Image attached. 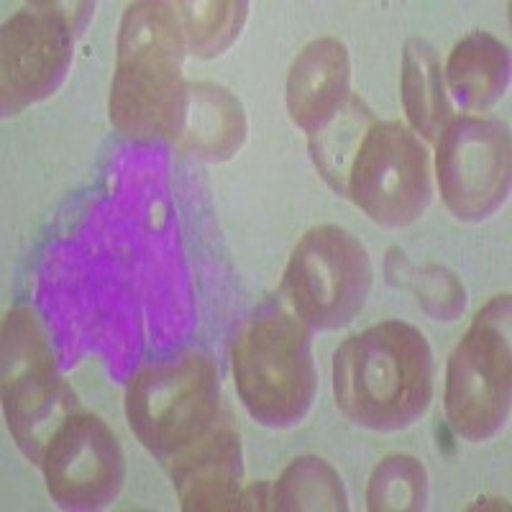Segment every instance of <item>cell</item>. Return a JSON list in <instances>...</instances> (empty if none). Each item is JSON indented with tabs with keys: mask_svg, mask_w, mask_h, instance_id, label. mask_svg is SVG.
Masks as SVG:
<instances>
[{
	"mask_svg": "<svg viewBox=\"0 0 512 512\" xmlns=\"http://www.w3.org/2000/svg\"><path fill=\"white\" fill-rule=\"evenodd\" d=\"M331 379L336 408L349 423L372 433H400L431 408L436 356L420 328L382 320L338 346Z\"/></svg>",
	"mask_w": 512,
	"mask_h": 512,
	"instance_id": "obj_1",
	"label": "cell"
},
{
	"mask_svg": "<svg viewBox=\"0 0 512 512\" xmlns=\"http://www.w3.org/2000/svg\"><path fill=\"white\" fill-rule=\"evenodd\" d=\"M185 54V34L172 3L141 0L126 8L108 100L118 134L141 144L167 136L185 93Z\"/></svg>",
	"mask_w": 512,
	"mask_h": 512,
	"instance_id": "obj_2",
	"label": "cell"
},
{
	"mask_svg": "<svg viewBox=\"0 0 512 512\" xmlns=\"http://www.w3.org/2000/svg\"><path fill=\"white\" fill-rule=\"evenodd\" d=\"M231 374L246 413L264 428L303 423L318 392L313 331L295 313L254 315L231 349Z\"/></svg>",
	"mask_w": 512,
	"mask_h": 512,
	"instance_id": "obj_3",
	"label": "cell"
},
{
	"mask_svg": "<svg viewBox=\"0 0 512 512\" xmlns=\"http://www.w3.org/2000/svg\"><path fill=\"white\" fill-rule=\"evenodd\" d=\"M221 413V379L205 351L146 364L126 387V420L141 446L169 461L216 431Z\"/></svg>",
	"mask_w": 512,
	"mask_h": 512,
	"instance_id": "obj_4",
	"label": "cell"
},
{
	"mask_svg": "<svg viewBox=\"0 0 512 512\" xmlns=\"http://www.w3.org/2000/svg\"><path fill=\"white\" fill-rule=\"evenodd\" d=\"M510 295L492 297L466 328L446 364V420L469 443L492 441L512 410Z\"/></svg>",
	"mask_w": 512,
	"mask_h": 512,
	"instance_id": "obj_5",
	"label": "cell"
},
{
	"mask_svg": "<svg viewBox=\"0 0 512 512\" xmlns=\"http://www.w3.org/2000/svg\"><path fill=\"white\" fill-rule=\"evenodd\" d=\"M80 410L54 361L47 326L31 305H16L3 320V413L26 459L39 464L44 446Z\"/></svg>",
	"mask_w": 512,
	"mask_h": 512,
	"instance_id": "obj_6",
	"label": "cell"
},
{
	"mask_svg": "<svg viewBox=\"0 0 512 512\" xmlns=\"http://www.w3.org/2000/svg\"><path fill=\"white\" fill-rule=\"evenodd\" d=\"M372 285L374 267L367 246L344 226L320 223L292 249L282 297L310 331L331 333L354 323Z\"/></svg>",
	"mask_w": 512,
	"mask_h": 512,
	"instance_id": "obj_7",
	"label": "cell"
},
{
	"mask_svg": "<svg viewBox=\"0 0 512 512\" xmlns=\"http://www.w3.org/2000/svg\"><path fill=\"white\" fill-rule=\"evenodd\" d=\"M95 3H29L0 31V105L16 116L59 90Z\"/></svg>",
	"mask_w": 512,
	"mask_h": 512,
	"instance_id": "obj_8",
	"label": "cell"
},
{
	"mask_svg": "<svg viewBox=\"0 0 512 512\" xmlns=\"http://www.w3.org/2000/svg\"><path fill=\"white\" fill-rule=\"evenodd\" d=\"M346 198L382 228H405L433 200L425 141L402 121H374L349 172Z\"/></svg>",
	"mask_w": 512,
	"mask_h": 512,
	"instance_id": "obj_9",
	"label": "cell"
},
{
	"mask_svg": "<svg viewBox=\"0 0 512 512\" xmlns=\"http://www.w3.org/2000/svg\"><path fill=\"white\" fill-rule=\"evenodd\" d=\"M436 146V185L443 205L461 223L492 218L510 198V128L500 118L459 113L443 126Z\"/></svg>",
	"mask_w": 512,
	"mask_h": 512,
	"instance_id": "obj_10",
	"label": "cell"
},
{
	"mask_svg": "<svg viewBox=\"0 0 512 512\" xmlns=\"http://www.w3.org/2000/svg\"><path fill=\"white\" fill-rule=\"evenodd\" d=\"M47 492L62 510H103L121 495L126 454L100 415L77 410L59 425L41 454Z\"/></svg>",
	"mask_w": 512,
	"mask_h": 512,
	"instance_id": "obj_11",
	"label": "cell"
},
{
	"mask_svg": "<svg viewBox=\"0 0 512 512\" xmlns=\"http://www.w3.org/2000/svg\"><path fill=\"white\" fill-rule=\"evenodd\" d=\"M249 123L241 100L216 82H185L164 139L205 162H228L241 152Z\"/></svg>",
	"mask_w": 512,
	"mask_h": 512,
	"instance_id": "obj_12",
	"label": "cell"
},
{
	"mask_svg": "<svg viewBox=\"0 0 512 512\" xmlns=\"http://www.w3.org/2000/svg\"><path fill=\"white\" fill-rule=\"evenodd\" d=\"M172 484L185 512L236 510L244 489L239 433L216 428L169 459Z\"/></svg>",
	"mask_w": 512,
	"mask_h": 512,
	"instance_id": "obj_13",
	"label": "cell"
},
{
	"mask_svg": "<svg viewBox=\"0 0 512 512\" xmlns=\"http://www.w3.org/2000/svg\"><path fill=\"white\" fill-rule=\"evenodd\" d=\"M351 95V54L341 39L318 36L292 59L285 105L290 121L308 136L326 126Z\"/></svg>",
	"mask_w": 512,
	"mask_h": 512,
	"instance_id": "obj_14",
	"label": "cell"
},
{
	"mask_svg": "<svg viewBox=\"0 0 512 512\" xmlns=\"http://www.w3.org/2000/svg\"><path fill=\"white\" fill-rule=\"evenodd\" d=\"M451 103L466 113H482L510 88V49L489 31H469L454 44L443 64Z\"/></svg>",
	"mask_w": 512,
	"mask_h": 512,
	"instance_id": "obj_15",
	"label": "cell"
},
{
	"mask_svg": "<svg viewBox=\"0 0 512 512\" xmlns=\"http://www.w3.org/2000/svg\"><path fill=\"white\" fill-rule=\"evenodd\" d=\"M400 95L408 126L428 144H433L443 126L456 116L443 80L441 59L436 49L418 36L405 41L402 49Z\"/></svg>",
	"mask_w": 512,
	"mask_h": 512,
	"instance_id": "obj_16",
	"label": "cell"
},
{
	"mask_svg": "<svg viewBox=\"0 0 512 512\" xmlns=\"http://www.w3.org/2000/svg\"><path fill=\"white\" fill-rule=\"evenodd\" d=\"M374 121L377 116L372 113V108L359 95H351L326 126H320L308 136V152L315 172L338 198H346L351 164H354Z\"/></svg>",
	"mask_w": 512,
	"mask_h": 512,
	"instance_id": "obj_17",
	"label": "cell"
},
{
	"mask_svg": "<svg viewBox=\"0 0 512 512\" xmlns=\"http://www.w3.org/2000/svg\"><path fill=\"white\" fill-rule=\"evenodd\" d=\"M269 510L280 512H346L349 492L341 474L320 456H297L272 482Z\"/></svg>",
	"mask_w": 512,
	"mask_h": 512,
	"instance_id": "obj_18",
	"label": "cell"
},
{
	"mask_svg": "<svg viewBox=\"0 0 512 512\" xmlns=\"http://www.w3.org/2000/svg\"><path fill=\"white\" fill-rule=\"evenodd\" d=\"M185 34L187 52L198 59H216L239 39L249 18L244 0H198V3H172Z\"/></svg>",
	"mask_w": 512,
	"mask_h": 512,
	"instance_id": "obj_19",
	"label": "cell"
},
{
	"mask_svg": "<svg viewBox=\"0 0 512 512\" xmlns=\"http://www.w3.org/2000/svg\"><path fill=\"white\" fill-rule=\"evenodd\" d=\"M428 469L410 454L384 456L367 484L372 512H420L428 507Z\"/></svg>",
	"mask_w": 512,
	"mask_h": 512,
	"instance_id": "obj_20",
	"label": "cell"
},
{
	"mask_svg": "<svg viewBox=\"0 0 512 512\" xmlns=\"http://www.w3.org/2000/svg\"><path fill=\"white\" fill-rule=\"evenodd\" d=\"M400 285L413 287L418 303L436 320H456L466 308V292L454 274L441 267H425L415 280H402Z\"/></svg>",
	"mask_w": 512,
	"mask_h": 512,
	"instance_id": "obj_21",
	"label": "cell"
},
{
	"mask_svg": "<svg viewBox=\"0 0 512 512\" xmlns=\"http://www.w3.org/2000/svg\"><path fill=\"white\" fill-rule=\"evenodd\" d=\"M272 502V482H251L244 484L239 495V505L236 510H269Z\"/></svg>",
	"mask_w": 512,
	"mask_h": 512,
	"instance_id": "obj_22",
	"label": "cell"
}]
</instances>
